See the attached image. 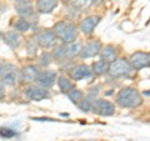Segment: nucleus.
I'll use <instances>...</instances> for the list:
<instances>
[{
  "label": "nucleus",
  "instance_id": "obj_18",
  "mask_svg": "<svg viewBox=\"0 0 150 141\" xmlns=\"http://www.w3.org/2000/svg\"><path fill=\"white\" fill-rule=\"evenodd\" d=\"M116 55H118V51L114 46L108 45L104 49H101V59L106 60L108 63H112L116 60Z\"/></svg>",
  "mask_w": 150,
  "mask_h": 141
},
{
  "label": "nucleus",
  "instance_id": "obj_26",
  "mask_svg": "<svg viewBox=\"0 0 150 141\" xmlns=\"http://www.w3.org/2000/svg\"><path fill=\"white\" fill-rule=\"evenodd\" d=\"M0 135L3 137H13V136H15V131L11 129H1L0 130Z\"/></svg>",
  "mask_w": 150,
  "mask_h": 141
},
{
  "label": "nucleus",
  "instance_id": "obj_9",
  "mask_svg": "<svg viewBox=\"0 0 150 141\" xmlns=\"http://www.w3.org/2000/svg\"><path fill=\"white\" fill-rule=\"evenodd\" d=\"M14 6H15L16 13L23 18H28L34 13V8L30 0H15Z\"/></svg>",
  "mask_w": 150,
  "mask_h": 141
},
{
  "label": "nucleus",
  "instance_id": "obj_2",
  "mask_svg": "<svg viewBox=\"0 0 150 141\" xmlns=\"http://www.w3.org/2000/svg\"><path fill=\"white\" fill-rule=\"evenodd\" d=\"M54 32L58 39H60L65 44H69V43H73V41L76 39L78 27L75 24H73V23L60 21L55 25Z\"/></svg>",
  "mask_w": 150,
  "mask_h": 141
},
{
  "label": "nucleus",
  "instance_id": "obj_23",
  "mask_svg": "<svg viewBox=\"0 0 150 141\" xmlns=\"http://www.w3.org/2000/svg\"><path fill=\"white\" fill-rule=\"evenodd\" d=\"M14 27H15L18 31L24 32V31H28V30H29L30 24H29V21H28L25 18H20L19 20L15 21V24H14Z\"/></svg>",
  "mask_w": 150,
  "mask_h": 141
},
{
  "label": "nucleus",
  "instance_id": "obj_17",
  "mask_svg": "<svg viewBox=\"0 0 150 141\" xmlns=\"http://www.w3.org/2000/svg\"><path fill=\"white\" fill-rule=\"evenodd\" d=\"M3 80H1V82L4 84V85H9V86H13V85H15L16 81H18V74L15 71V69H13L11 70H4V73H3Z\"/></svg>",
  "mask_w": 150,
  "mask_h": 141
},
{
  "label": "nucleus",
  "instance_id": "obj_28",
  "mask_svg": "<svg viewBox=\"0 0 150 141\" xmlns=\"http://www.w3.org/2000/svg\"><path fill=\"white\" fill-rule=\"evenodd\" d=\"M3 73H4V66H3L1 64H0V75H1Z\"/></svg>",
  "mask_w": 150,
  "mask_h": 141
},
{
  "label": "nucleus",
  "instance_id": "obj_4",
  "mask_svg": "<svg viewBox=\"0 0 150 141\" xmlns=\"http://www.w3.org/2000/svg\"><path fill=\"white\" fill-rule=\"evenodd\" d=\"M81 48H80V43H69L65 44L63 46L58 48L54 51V56L58 59H65V58H74L78 54H80Z\"/></svg>",
  "mask_w": 150,
  "mask_h": 141
},
{
  "label": "nucleus",
  "instance_id": "obj_13",
  "mask_svg": "<svg viewBox=\"0 0 150 141\" xmlns=\"http://www.w3.org/2000/svg\"><path fill=\"white\" fill-rule=\"evenodd\" d=\"M70 75H71V78L74 80H83L85 78H89L91 75V70L90 68L88 66V65H76V66H74L71 69V71H70Z\"/></svg>",
  "mask_w": 150,
  "mask_h": 141
},
{
  "label": "nucleus",
  "instance_id": "obj_10",
  "mask_svg": "<svg viewBox=\"0 0 150 141\" xmlns=\"http://www.w3.org/2000/svg\"><path fill=\"white\" fill-rule=\"evenodd\" d=\"M56 78H58V75H56L55 71H51V70H44V71L39 73L36 81L44 87H51L55 84Z\"/></svg>",
  "mask_w": 150,
  "mask_h": 141
},
{
  "label": "nucleus",
  "instance_id": "obj_32",
  "mask_svg": "<svg viewBox=\"0 0 150 141\" xmlns=\"http://www.w3.org/2000/svg\"><path fill=\"white\" fill-rule=\"evenodd\" d=\"M63 1L65 3V1H71V0H63Z\"/></svg>",
  "mask_w": 150,
  "mask_h": 141
},
{
  "label": "nucleus",
  "instance_id": "obj_5",
  "mask_svg": "<svg viewBox=\"0 0 150 141\" xmlns=\"http://www.w3.org/2000/svg\"><path fill=\"white\" fill-rule=\"evenodd\" d=\"M93 110L96 112L98 115L101 116H110L115 112V105L108 100H103V99H98L93 102Z\"/></svg>",
  "mask_w": 150,
  "mask_h": 141
},
{
  "label": "nucleus",
  "instance_id": "obj_8",
  "mask_svg": "<svg viewBox=\"0 0 150 141\" xmlns=\"http://www.w3.org/2000/svg\"><path fill=\"white\" fill-rule=\"evenodd\" d=\"M101 51V43L99 40H93L90 43H88L80 51V56L83 59H89L94 58Z\"/></svg>",
  "mask_w": 150,
  "mask_h": 141
},
{
  "label": "nucleus",
  "instance_id": "obj_27",
  "mask_svg": "<svg viewBox=\"0 0 150 141\" xmlns=\"http://www.w3.org/2000/svg\"><path fill=\"white\" fill-rule=\"evenodd\" d=\"M5 97V89H4V84L0 82V100Z\"/></svg>",
  "mask_w": 150,
  "mask_h": 141
},
{
  "label": "nucleus",
  "instance_id": "obj_20",
  "mask_svg": "<svg viewBox=\"0 0 150 141\" xmlns=\"http://www.w3.org/2000/svg\"><path fill=\"white\" fill-rule=\"evenodd\" d=\"M93 4V0H71V8L74 11L81 13Z\"/></svg>",
  "mask_w": 150,
  "mask_h": 141
},
{
  "label": "nucleus",
  "instance_id": "obj_21",
  "mask_svg": "<svg viewBox=\"0 0 150 141\" xmlns=\"http://www.w3.org/2000/svg\"><path fill=\"white\" fill-rule=\"evenodd\" d=\"M67 94H68V97L71 100V102H74V104H79L84 97L83 91H80L79 89H74V87L70 91H68Z\"/></svg>",
  "mask_w": 150,
  "mask_h": 141
},
{
  "label": "nucleus",
  "instance_id": "obj_25",
  "mask_svg": "<svg viewBox=\"0 0 150 141\" xmlns=\"http://www.w3.org/2000/svg\"><path fill=\"white\" fill-rule=\"evenodd\" d=\"M51 63V55L49 53H44L41 55V59H40V64L43 66H48V65Z\"/></svg>",
  "mask_w": 150,
  "mask_h": 141
},
{
  "label": "nucleus",
  "instance_id": "obj_22",
  "mask_svg": "<svg viewBox=\"0 0 150 141\" xmlns=\"http://www.w3.org/2000/svg\"><path fill=\"white\" fill-rule=\"evenodd\" d=\"M58 84H59L60 90H62L63 92H68V91H70L74 87L71 81H70L69 79H67L65 76H60L59 80H58Z\"/></svg>",
  "mask_w": 150,
  "mask_h": 141
},
{
  "label": "nucleus",
  "instance_id": "obj_3",
  "mask_svg": "<svg viewBox=\"0 0 150 141\" xmlns=\"http://www.w3.org/2000/svg\"><path fill=\"white\" fill-rule=\"evenodd\" d=\"M131 71H133V66H131L130 61H128L125 59H118L115 61L110 63L109 74L114 78L128 76Z\"/></svg>",
  "mask_w": 150,
  "mask_h": 141
},
{
  "label": "nucleus",
  "instance_id": "obj_12",
  "mask_svg": "<svg viewBox=\"0 0 150 141\" xmlns=\"http://www.w3.org/2000/svg\"><path fill=\"white\" fill-rule=\"evenodd\" d=\"M99 21H100V16H95V15L94 16H88L81 21L80 30L85 35L91 34V32L94 31V29H95V26L99 24Z\"/></svg>",
  "mask_w": 150,
  "mask_h": 141
},
{
  "label": "nucleus",
  "instance_id": "obj_14",
  "mask_svg": "<svg viewBox=\"0 0 150 141\" xmlns=\"http://www.w3.org/2000/svg\"><path fill=\"white\" fill-rule=\"evenodd\" d=\"M39 69L34 65H28L23 69L21 73V79L24 80L25 82H34L38 80V75H39Z\"/></svg>",
  "mask_w": 150,
  "mask_h": 141
},
{
  "label": "nucleus",
  "instance_id": "obj_6",
  "mask_svg": "<svg viewBox=\"0 0 150 141\" xmlns=\"http://www.w3.org/2000/svg\"><path fill=\"white\" fill-rule=\"evenodd\" d=\"M130 64L133 66V69H137V70L148 68L150 66V54L143 53V51L134 53L130 58Z\"/></svg>",
  "mask_w": 150,
  "mask_h": 141
},
{
  "label": "nucleus",
  "instance_id": "obj_15",
  "mask_svg": "<svg viewBox=\"0 0 150 141\" xmlns=\"http://www.w3.org/2000/svg\"><path fill=\"white\" fill-rule=\"evenodd\" d=\"M58 5V0H38L36 1V9L39 13L48 14L51 13Z\"/></svg>",
  "mask_w": 150,
  "mask_h": 141
},
{
  "label": "nucleus",
  "instance_id": "obj_7",
  "mask_svg": "<svg viewBox=\"0 0 150 141\" xmlns=\"http://www.w3.org/2000/svg\"><path fill=\"white\" fill-rule=\"evenodd\" d=\"M25 95L29 100L41 101L44 99H48L50 96V94H49V90H46V87L44 86H30L26 89Z\"/></svg>",
  "mask_w": 150,
  "mask_h": 141
},
{
  "label": "nucleus",
  "instance_id": "obj_29",
  "mask_svg": "<svg viewBox=\"0 0 150 141\" xmlns=\"http://www.w3.org/2000/svg\"><path fill=\"white\" fill-rule=\"evenodd\" d=\"M103 0H93V4H100Z\"/></svg>",
  "mask_w": 150,
  "mask_h": 141
},
{
  "label": "nucleus",
  "instance_id": "obj_31",
  "mask_svg": "<svg viewBox=\"0 0 150 141\" xmlns=\"http://www.w3.org/2000/svg\"><path fill=\"white\" fill-rule=\"evenodd\" d=\"M1 37H4V35L1 34V32H0V40H1Z\"/></svg>",
  "mask_w": 150,
  "mask_h": 141
},
{
  "label": "nucleus",
  "instance_id": "obj_19",
  "mask_svg": "<svg viewBox=\"0 0 150 141\" xmlns=\"http://www.w3.org/2000/svg\"><path fill=\"white\" fill-rule=\"evenodd\" d=\"M109 68H110V63H108L106 60H103V59L93 64V71L98 75H104L106 73H109Z\"/></svg>",
  "mask_w": 150,
  "mask_h": 141
},
{
  "label": "nucleus",
  "instance_id": "obj_30",
  "mask_svg": "<svg viewBox=\"0 0 150 141\" xmlns=\"http://www.w3.org/2000/svg\"><path fill=\"white\" fill-rule=\"evenodd\" d=\"M144 94H145V95H150V91H145Z\"/></svg>",
  "mask_w": 150,
  "mask_h": 141
},
{
  "label": "nucleus",
  "instance_id": "obj_1",
  "mask_svg": "<svg viewBox=\"0 0 150 141\" xmlns=\"http://www.w3.org/2000/svg\"><path fill=\"white\" fill-rule=\"evenodd\" d=\"M116 102L121 107H138L142 105L143 99L139 91L134 87H124L116 96Z\"/></svg>",
  "mask_w": 150,
  "mask_h": 141
},
{
  "label": "nucleus",
  "instance_id": "obj_24",
  "mask_svg": "<svg viewBox=\"0 0 150 141\" xmlns=\"http://www.w3.org/2000/svg\"><path fill=\"white\" fill-rule=\"evenodd\" d=\"M93 100H90V99H85V100H81L80 102H79V107H80L81 111H90L93 110Z\"/></svg>",
  "mask_w": 150,
  "mask_h": 141
},
{
  "label": "nucleus",
  "instance_id": "obj_11",
  "mask_svg": "<svg viewBox=\"0 0 150 141\" xmlns=\"http://www.w3.org/2000/svg\"><path fill=\"white\" fill-rule=\"evenodd\" d=\"M38 44L45 49L54 48L56 45V35L54 31H45L38 37Z\"/></svg>",
  "mask_w": 150,
  "mask_h": 141
},
{
  "label": "nucleus",
  "instance_id": "obj_16",
  "mask_svg": "<svg viewBox=\"0 0 150 141\" xmlns=\"http://www.w3.org/2000/svg\"><path fill=\"white\" fill-rule=\"evenodd\" d=\"M4 41H5L10 48L15 49L21 43V36L19 35V32H16V31H8L6 34L4 35Z\"/></svg>",
  "mask_w": 150,
  "mask_h": 141
}]
</instances>
